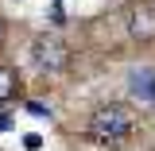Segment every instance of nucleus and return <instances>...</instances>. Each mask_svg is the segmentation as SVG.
<instances>
[{
    "mask_svg": "<svg viewBox=\"0 0 155 151\" xmlns=\"http://www.w3.org/2000/svg\"><path fill=\"white\" fill-rule=\"evenodd\" d=\"M136 128V116L128 105H101L93 116H89V136H93L97 143H109V147H116V143H124L128 136H132Z\"/></svg>",
    "mask_w": 155,
    "mask_h": 151,
    "instance_id": "nucleus-1",
    "label": "nucleus"
},
{
    "mask_svg": "<svg viewBox=\"0 0 155 151\" xmlns=\"http://www.w3.org/2000/svg\"><path fill=\"white\" fill-rule=\"evenodd\" d=\"M31 58H35V66L43 70V74H58V70H66L70 66V47L62 43L58 35H39L35 43H31Z\"/></svg>",
    "mask_w": 155,
    "mask_h": 151,
    "instance_id": "nucleus-2",
    "label": "nucleus"
},
{
    "mask_svg": "<svg viewBox=\"0 0 155 151\" xmlns=\"http://www.w3.org/2000/svg\"><path fill=\"white\" fill-rule=\"evenodd\" d=\"M128 35L140 39V43L155 39V8L151 4H132L128 8Z\"/></svg>",
    "mask_w": 155,
    "mask_h": 151,
    "instance_id": "nucleus-3",
    "label": "nucleus"
},
{
    "mask_svg": "<svg viewBox=\"0 0 155 151\" xmlns=\"http://www.w3.org/2000/svg\"><path fill=\"white\" fill-rule=\"evenodd\" d=\"M128 89H132L143 105H155V74L151 70H132V74H128Z\"/></svg>",
    "mask_w": 155,
    "mask_h": 151,
    "instance_id": "nucleus-4",
    "label": "nucleus"
},
{
    "mask_svg": "<svg viewBox=\"0 0 155 151\" xmlns=\"http://www.w3.org/2000/svg\"><path fill=\"white\" fill-rule=\"evenodd\" d=\"M16 85H19V77L12 66H0V101H12L16 97Z\"/></svg>",
    "mask_w": 155,
    "mask_h": 151,
    "instance_id": "nucleus-5",
    "label": "nucleus"
},
{
    "mask_svg": "<svg viewBox=\"0 0 155 151\" xmlns=\"http://www.w3.org/2000/svg\"><path fill=\"white\" fill-rule=\"evenodd\" d=\"M8 128H12V116H8V113H0V132H8Z\"/></svg>",
    "mask_w": 155,
    "mask_h": 151,
    "instance_id": "nucleus-6",
    "label": "nucleus"
}]
</instances>
